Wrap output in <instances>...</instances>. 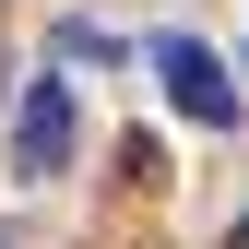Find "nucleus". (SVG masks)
Masks as SVG:
<instances>
[{
    "label": "nucleus",
    "instance_id": "f257e3e1",
    "mask_svg": "<svg viewBox=\"0 0 249 249\" xmlns=\"http://www.w3.org/2000/svg\"><path fill=\"white\" fill-rule=\"evenodd\" d=\"M71 131H83L71 119V71H24L12 83V178L24 190H48V178L71 166Z\"/></svg>",
    "mask_w": 249,
    "mask_h": 249
},
{
    "label": "nucleus",
    "instance_id": "f03ea898",
    "mask_svg": "<svg viewBox=\"0 0 249 249\" xmlns=\"http://www.w3.org/2000/svg\"><path fill=\"white\" fill-rule=\"evenodd\" d=\"M154 83H166V107L190 119V131H237V119H249L237 71H226V59H213L202 36H154Z\"/></svg>",
    "mask_w": 249,
    "mask_h": 249
},
{
    "label": "nucleus",
    "instance_id": "7ed1b4c3",
    "mask_svg": "<svg viewBox=\"0 0 249 249\" xmlns=\"http://www.w3.org/2000/svg\"><path fill=\"white\" fill-rule=\"evenodd\" d=\"M59 59H95V71H107V59H119V36H107L95 12H59Z\"/></svg>",
    "mask_w": 249,
    "mask_h": 249
},
{
    "label": "nucleus",
    "instance_id": "20e7f679",
    "mask_svg": "<svg viewBox=\"0 0 249 249\" xmlns=\"http://www.w3.org/2000/svg\"><path fill=\"white\" fill-rule=\"evenodd\" d=\"M226 249H249V213H237V226H226Z\"/></svg>",
    "mask_w": 249,
    "mask_h": 249
},
{
    "label": "nucleus",
    "instance_id": "39448f33",
    "mask_svg": "<svg viewBox=\"0 0 249 249\" xmlns=\"http://www.w3.org/2000/svg\"><path fill=\"white\" fill-rule=\"evenodd\" d=\"M0 249H24V237H0Z\"/></svg>",
    "mask_w": 249,
    "mask_h": 249
}]
</instances>
